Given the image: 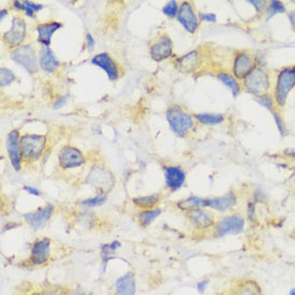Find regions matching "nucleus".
<instances>
[{"label":"nucleus","mask_w":295,"mask_h":295,"mask_svg":"<svg viewBox=\"0 0 295 295\" xmlns=\"http://www.w3.org/2000/svg\"><path fill=\"white\" fill-rule=\"evenodd\" d=\"M165 117L172 132L177 136H187L195 126L194 117L180 105H171L165 112Z\"/></svg>","instance_id":"obj_1"},{"label":"nucleus","mask_w":295,"mask_h":295,"mask_svg":"<svg viewBox=\"0 0 295 295\" xmlns=\"http://www.w3.org/2000/svg\"><path fill=\"white\" fill-rule=\"evenodd\" d=\"M242 87L254 98L265 96L271 93V82L269 72L262 67H255L248 74L244 81H242Z\"/></svg>","instance_id":"obj_2"},{"label":"nucleus","mask_w":295,"mask_h":295,"mask_svg":"<svg viewBox=\"0 0 295 295\" xmlns=\"http://www.w3.org/2000/svg\"><path fill=\"white\" fill-rule=\"evenodd\" d=\"M295 88V70L293 67H285L278 71L273 90L276 106L279 111L285 109L289 94Z\"/></svg>","instance_id":"obj_3"},{"label":"nucleus","mask_w":295,"mask_h":295,"mask_svg":"<svg viewBox=\"0 0 295 295\" xmlns=\"http://www.w3.org/2000/svg\"><path fill=\"white\" fill-rule=\"evenodd\" d=\"M47 146V137L43 134L25 133L21 136V151L23 161L37 162Z\"/></svg>","instance_id":"obj_4"},{"label":"nucleus","mask_w":295,"mask_h":295,"mask_svg":"<svg viewBox=\"0 0 295 295\" xmlns=\"http://www.w3.org/2000/svg\"><path fill=\"white\" fill-rule=\"evenodd\" d=\"M10 58L15 64L22 66L29 74H35L40 68L39 56L32 44H24L18 49L12 51Z\"/></svg>","instance_id":"obj_5"},{"label":"nucleus","mask_w":295,"mask_h":295,"mask_svg":"<svg viewBox=\"0 0 295 295\" xmlns=\"http://www.w3.org/2000/svg\"><path fill=\"white\" fill-rule=\"evenodd\" d=\"M27 26L26 22L21 16H14L11 22V28L3 34V42L7 49L14 51L22 45L26 39Z\"/></svg>","instance_id":"obj_6"},{"label":"nucleus","mask_w":295,"mask_h":295,"mask_svg":"<svg viewBox=\"0 0 295 295\" xmlns=\"http://www.w3.org/2000/svg\"><path fill=\"white\" fill-rule=\"evenodd\" d=\"M245 218L239 214H232L224 216L218 221H216L212 233L217 238H222L226 235H236L240 234L245 229Z\"/></svg>","instance_id":"obj_7"},{"label":"nucleus","mask_w":295,"mask_h":295,"mask_svg":"<svg viewBox=\"0 0 295 295\" xmlns=\"http://www.w3.org/2000/svg\"><path fill=\"white\" fill-rule=\"evenodd\" d=\"M86 183L96 188L102 194H105L106 191L111 190L113 188L115 180L108 169L101 167V165H96L88 173Z\"/></svg>","instance_id":"obj_8"},{"label":"nucleus","mask_w":295,"mask_h":295,"mask_svg":"<svg viewBox=\"0 0 295 295\" xmlns=\"http://www.w3.org/2000/svg\"><path fill=\"white\" fill-rule=\"evenodd\" d=\"M257 67L255 56L247 51H239L234 54L232 63V74L239 81H244Z\"/></svg>","instance_id":"obj_9"},{"label":"nucleus","mask_w":295,"mask_h":295,"mask_svg":"<svg viewBox=\"0 0 295 295\" xmlns=\"http://www.w3.org/2000/svg\"><path fill=\"white\" fill-rule=\"evenodd\" d=\"M58 163L64 170L81 168L85 163V156L78 148L67 145L58 152Z\"/></svg>","instance_id":"obj_10"},{"label":"nucleus","mask_w":295,"mask_h":295,"mask_svg":"<svg viewBox=\"0 0 295 295\" xmlns=\"http://www.w3.org/2000/svg\"><path fill=\"white\" fill-rule=\"evenodd\" d=\"M176 19L189 33H195L200 27L199 16L195 13L194 7L190 2H183L180 5Z\"/></svg>","instance_id":"obj_11"},{"label":"nucleus","mask_w":295,"mask_h":295,"mask_svg":"<svg viewBox=\"0 0 295 295\" xmlns=\"http://www.w3.org/2000/svg\"><path fill=\"white\" fill-rule=\"evenodd\" d=\"M21 133L18 130H11L6 137V149L10 163L15 171L22 170L23 157L21 151Z\"/></svg>","instance_id":"obj_12"},{"label":"nucleus","mask_w":295,"mask_h":295,"mask_svg":"<svg viewBox=\"0 0 295 295\" xmlns=\"http://www.w3.org/2000/svg\"><path fill=\"white\" fill-rule=\"evenodd\" d=\"M149 54L153 61L160 63L173 57L174 43L170 35L164 33L149 46Z\"/></svg>","instance_id":"obj_13"},{"label":"nucleus","mask_w":295,"mask_h":295,"mask_svg":"<svg viewBox=\"0 0 295 295\" xmlns=\"http://www.w3.org/2000/svg\"><path fill=\"white\" fill-rule=\"evenodd\" d=\"M186 217L193 228L200 231H206L212 229L215 226V216L211 212L204 208H198L186 212Z\"/></svg>","instance_id":"obj_14"},{"label":"nucleus","mask_w":295,"mask_h":295,"mask_svg":"<svg viewBox=\"0 0 295 295\" xmlns=\"http://www.w3.org/2000/svg\"><path fill=\"white\" fill-rule=\"evenodd\" d=\"M90 63L93 66L102 69L111 82H115L120 78L121 75L120 67H118L117 63L114 61L109 53H99L97 55H94L91 58Z\"/></svg>","instance_id":"obj_15"},{"label":"nucleus","mask_w":295,"mask_h":295,"mask_svg":"<svg viewBox=\"0 0 295 295\" xmlns=\"http://www.w3.org/2000/svg\"><path fill=\"white\" fill-rule=\"evenodd\" d=\"M236 204H238V195L234 191H229L220 196L206 198L204 207L217 210L219 212H226L235 207Z\"/></svg>","instance_id":"obj_16"},{"label":"nucleus","mask_w":295,"mask_h":295,"mask_svg":"<svg viewBox=\"0 0 295 295\" xmlns=\"http://www.w3.org/2000/svg\"><path fill=\"white\" fill-rule=\"evenodd\" d=\"M164 181L169 190L174 192L184 186L186 182V172L179 165H165Z\"/></svg>","instance_id":"obj_17"},{"label":"nucleus","mask_w":295,"mask_h":295,"mask_svg":"<svg viewBox=\"0 0 295 295\" xmlns=\"http://www.w3.org/2000/svg\"><path fill=\"white\" fill-rule=\"evenodd\" d=\"M175 65L183 73H193L202 66V54L196 50L191 51L181 57H177Z\"/></svg>","instance_id":"obj_18"},{"label":"nucleus","mask_w":295,"mask_h":295,"mask_svg":"<svg viewBox=\"0 0 295 295\" xmlns=\"http://www.w3.org/2000/svg\"><path fill=\"white\" fill-rule=\"evenodd\" d=\"M54 209L55 208L52 204H46L44 207L39 208L38 210L27 212L23 217L31 228L38 230L44 227L45 223L51 219Z\"/></svg>","instance_id":"obj_19"},{"label":"nucleus","mask_w":295,"mask_h":295,"mask_svg":"<svg viewBox=\"0 0 295 295\" xmlns=\"http://www.w3.org/2000/svg\"><path fill=\"white\" fill-rule=\"evenodd\" d=\"M51 255V240L43 238L35 241L31 247L30 262L34 265H41L47 262Z\"/></svg>","instance_id":"obj_20"},{"label":"nucleus","mask_w":295,"mask_h":295,"mask_svg":"<svg viewBox=\"0 0 295 295\" xmlns=\"http://www.w3.org/2000/svg\"><path fill=\"white\" fill-rule=\"evenodd\" d=\"M63 24L58 21H50L45 23H40L35 27L38 33V42L42 46H50L52 42L53 34L63 28Z\"/></svg>","instance_id":"obj_21"},{"label":"nucleus","mask_w":295,"mask_h":295,"mask_svg":"<svg viewBox=\"0 0 295 295\" xmlns=\"http://www.w3.org/2000/svg\"><path fill=\"white\" fill-rule=\"evenodd\" d=\"M39 66L46 73H54L61 67V63L50 46L41 47L39 52Z\"/></svg>","instance_id":"obj_22"},{"label":"nucleus","mask_w":295,"mask_h":295,"mask_svg":"<svg viewBox=\"0 0 295 295\" xmlns=\"http://www.w3.org/2000/svg\"><path fill=\"white\" fill-rule=\"evenodd\" d=\"M135 276L131 271L123 275L115 283V295H135Z\"/></svg>","instance_id":"obj_23"},{"label":"nucleus","mask_w":295,"mask_h":295,"mask_svg":"<svg viewBox=\"0 0 295 295\" xmlns=\"http://www.w3.org/2000/svg\"><path fill=\"white\" fill-rule=\"evenodd\" d=\"M233 295H263V292L261 286L255 280L244 278L236 282Z\"/></svg>","instance_id":"obj_24"},{"label":"nucleus","mask_w":295,"mask_h":295,"mask_svg":"<svg viewBox=\"0 0 295 295\" xmlns=\"http://www.w3.org/2000/svg\"><path fill=\"white\" fill-rule=\"evenodd\" d=\"M217 80L223 84L226 87H228L230 89V91L232 92L233 97L236 98L241 93V91L243 90L242 87V83L236 78L232 73L226 72V71H220L216 74Z\"/></svg>","instance_id":"obj_25"},{"label":"nucleus","mask_w":295,"mask_h":295,"mask_svg":"<svg viewBox=\"0 0 295 295\" xmlns=\"http://www.w3.org/2000/svg\"><path fill=\"white\" fill-rule=\"evenodd\" d=\"M193 117L195 122H198L199 124L208 127L221 125L226 121L224 115L218 113H195L193 114Z\"/></svg>","instance_id":"obj_26"},{"label":"nucleus","mask_w":295,"mask_h":295,"mask_svg":"<svg viewBox=\"0 0 295 295\" xmlns=\"http://www.w3.org/2000/svg\"><path fill=\"white\" fill-rule=\"evenodd\" d=\"M204 202H205L204 198L190 195V196H188L186 199H183V200L179 201V202L176 203V206L180 210L188 212V211L193 210V209H198V208H205L204 207Z\"/></svg>","instance_id":"obj_27"},{"label":"nucleus","mask_w":295,"mask_h":295,"mask_svg":"<svg viewBox=\"0 0 295 295\" xmlns=\"http://www.w3.org/2000/svg\"><path fill=\"white\" fill-rule=\"evenodd\" d=\"M132 202L141 210L153 209V208H156V205H158V203L160 202V195L150 194V195H144V196H137V198L132 199Z\"/></svg>","instance_id":"obj_28"},{"label":"nucleus","mask_w":295,"mask_h":295,"mask_svg":"<svg viewBox=\"0 0 295 295\" xmlns=\"http://www.w3.org/2000/svg\"><path fill=\"white\" fill-rule=\"evenodd\" d=\"M12 5H13V7L16 10L25 12V14L30 18L34 17V13H38V12L44 9L43 5L35 4L32 2H27V0H25V2H18V0H16V2L12 3Z\"/></svg>","instance_id":"obj_29"},{"label":"nucleus","mask_w":295,"mask_h":295,"mask_svg":"<svg viewBox=\"0 0 295 295\" xmlns=\"http://www.w3.org/2000/svg\"><path fill=\"white\" fill-rule=\"evenodd\" d=\"M161 211L162 210L160 208L140 210L137 212V220L140 226H142L143 228L148 227L152 221H155L156 218H158L161 215Z\"/></svg>","instance_id":"obj_30"},{"label":"nucleus","mask_w":295,"mask_h":295,"mask_svg":"<svg viewBox=\"0 0 295 295\" xmlns=\"http://www.w3.org/2000/svg\"><path fill=\"white\" fill-rule=\"evenodd\" d=\"M264 13L266 21H268L277 14H286L287 7L282 2H280V0H270V2H268L267 8Z\"/></svg>","instance_id":"obj_31"},{"label":"nucleus","mask_w":295,"mask_h":295,"mask_svg":"<svg viewBox=\"0 0 295 295\" xmlns=\"http://www.w3.org/2000/svg\"><path fill=\"white\" fill-rule=\"evenodd\" d=\"M270 114L273 115V118H274V122L276 124V127L278 129V131L280 133L281 136H285L287 135L288 133V128H287V125L285 123V121L282 120V117H281V113L278 109H274L273 111H270Z\"/></svg>","instance_id":"obj_32"},{"label":"nucleus","mask_w":295,"mask_h":295,"mask_svg":"<svg viewBox=\"0 0 295 295\" xmlns=\"http://www.w3.org/2000/svg\"><path fill=\"white\" fill-rule=\"evenodd\" d=\"M254 100H255L260 105L263 106L264 109H266V110L269 111V112L273 111L274 109H277L276 102H275L273 93H268V94H265V96L254 98Z\"/></svg>","instance_id":"obj_33"},{"label":"nucleus","mask_w":295,"mask_h":295,"mask_svg":"<svg viewBox=\"0 0 295 295\" xmlns=\"http://www.w3.org/2000/svg\"><path fill=\"white\" fill-rule=\"evenodd\" d=\"M16 80L15 74L8 68L0 69V86L7 87Z\"/></svg>","instance_id":"obj_34"},{"label":"nucleus","mask_w":295,"mask_h":295,"mask_svg":"<svg viewBox=\"0 0 295 295\" xmlns=\"http://www.w3.org/2000/svg\"><path fill=\"white\" fill-rule=\"evenodd\" d=\"M105 201H106V194L100 193L96 196L83 200L80 204L84 207H97V206L104 204Z\"/></svg>","instance_id":"obj_35"},{"label":"nucleus","mask_w":295,"mask_h":295,"mask_svg":"<svg viewBox=\"0 0 295 295\" xmlns=\"http://www.w3.org/2000/svg\"><path fill=\"white\" fill-rule=\"evenodd\" d=\"M179 9L180 5L176 0H171V2H168L162 8V12L164 15H167L170 18H175L177 16V13H179Z\"/></svg>","instance_id":"obj_36"},{"label":"nucleus","mask_w":295,"mask_h":295,"mask_svg":"<svg viewBox=\"0 0 295 295\" xmlns=\"http://www.w3.org/2000/svg\"><path fill=\"white\" fill-rule=\"evenodd\" d=\"M248 3H249L255 10L257 13H262V12H265L268 2L266 0H248Z\"/></svg>","instance_id":"obj_37"},{"label":"nucleus","mask_w":295,"mask_h":295,"mask_svg":"<svg viewBox=\"0 0 295 295\" xmlns=\"http://www.w3.org/2000/svg\"><path fill=\"white\" fill-rule=\"evenodd\" d=\"M247 218L250 223L257 221V211H255V201H251L247 207Z\"/></svg>","instance_id":"obj_38"},{"label":"nucleus","mask_w":295,"mask_h":295,"mask_svg":"<svg viewBox=\"0 0 295 295\" xmlns=\"http://www.w3.org/2000/svg\"><path fill=\"white\" fill-rule=\"evenodd\" d=\"M200 22L203 23H216L217 22V15L214 13H205V12H200L198 14Z\"/></svg>","instance_id":"obj_39"},{"label":"nucleus","mask_w":295,"mask_h":295,"mask_svg":"<svg viewBox=\"0 0 295 295\" xmlns=\"http://www.w3.org/2000/svg\"><path fill=\"white\" fill-rule=\"evenodd\" d=\"M86 46H87V50L89 52L93 51L94 46H96V41H94V39L92 38V35L89 32L86 34Z\"/></svg>","instance_id":"obj_40"},{"label":"nucleus","mask_w":295,"mask_h":295,"mask_svg":"<svg viewBox=\"0 0 295 295\" xmlns=\"http://www.w3.org/2000/svg\"><path fill=\"white\" fill-rule=\"evenodd\" d=\"M67 100H68V97H67V96H63V97H59V98H57V99L55 100L54 104H53V109H54V110L61 109L62 106H64V105L66 104Z\"/></svg>","instance_id":"obj_41"},{"label":"nucleus","mask_w":295,"mask_h":295,"mask_svg":"<svg viewBox=\"0 0 295 295\" xmlns=\"http://www.w3.org/2000/svg\"><path fill=\"white\" fill-rule=\"evenodd\" d=\"M23 189L29 194H32V195H35V196H40L41 195V192L38 190V189L33 188L31 186H24Z\"/></svg>","instance_id":"obj_42"},{"label":"nucleus","mask_w":295,"mask_h":295,"mask_svg":"<svg viewBox=\"0 0 295 295\" xmlns=\"http://www.w3.org/2000/svg\"><path fill=\"white\" fill-rule=\"evenodd\" d=\"M208 283H209V280L208 279H205V280H202V281H200L196 287H198V291L200 293H204L205 290L207 289V286H208Z\"/></svg>","instance_id":"obj_43"},{"label":"nucleus","mask_w":295,"mask_h":295,"mask_svg":"<svg viewBox=\"0 0 295 295\" xmlns=\"http://www.w3.org/2000/svg\"><path fill=\"white\" fill-rule=\"evenodd\" d=\"M283 156H286L287 158L290 159H295V148H287L282 151Z\"/></svg>","instance_id":"obj_44"},{"label":"nucleus","mask_w":295,"mask_h":295,"mask_svg":"<svg viewBox=\"0 0 295 295\" xmlns=\"http://www.w3.org/2000/svg\"><path fill=\"white\" fill-rule=\"evenodd\" d=\"M288 17H289V21L291 23V25L295 28V11H291L288 13Z\"/></svg>","instance_id":"obj_45"},{"label":"nucleus","mask_w":295,"mask_h":295,"mask_svg":"<svg viewBox=\"0 0 295 295\" xmlns=\"http://www.w3.org/2000/svg\"><path fill=\"white\" fill-rule=\"evenodd\" d=\"M7 14H8V10H2L0 11V21H4V18L7 16Z\"/></svg>","instance_id":"obj_46"},{"label":"nucleus","mask_w":295,"mask_h":295,"mask_svg":"<svg viewBox=\"0 0 295 295\" xmlns=\"http://www.w3.org/2000/svg\"><path fill=\"white\" fill-rule=\"evenodd\" d=\"M289 295H295V289H292L289 293Z\"/></svg>","instance_id":"obj_47"},{"label":"nucleus","mask_w":295,"mask_h":295,"mask_svg":"<svg viewBox=\"0 0 295 295\" xmlns=\"http://www.w3.org/2000/svg\"><path fill=\"white\" fill-rule=\"evenodd\" d=\"M31 295H41V294H39V293H33V294H31Z\"/></svg>","instance_id":"obj_48"},{"label":"nucleus","mask_w":295,"mask_h":295,"mask_svg":"<svg viewBox=\"0 0 295 295\" xmlns=\"http://www.w3.org/2000/svg\"><path fill=\"white\" fill-rule=\"evenodd\" d=\"M293 236H294V240H295V231H294V233H293Z\"/></svg>","instance_id":"obj_49"},{"label":"nucleus","mask_w":295,"mask_h":295,"mask_svg":"<svg viewBox=\"0 0 295 295\" xmlns=\"http://www.w3.org/2000/svg\"><path fill=\"white\" fill-rule=\"evenodd\" d=\"M293 68H294V70H295V66H293Z\"/></svg>","instance_id":"obj_50"}]
</instances>
